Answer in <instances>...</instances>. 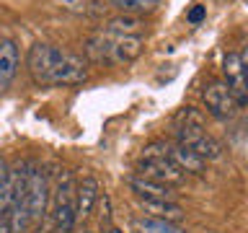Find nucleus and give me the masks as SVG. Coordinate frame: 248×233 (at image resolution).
<instances>
[{
  "instance_id": "6e6552de",
  "label": "nucleus",
  "mask_w": 248,
  "mask_h": 233,
  "mask_svg": "<svg viewBox=\"0 0 248 233\" xmlns=\"http://www.w3.org/2000/svg\"><path fill=\"white\" fill-rule=\"evenodd\" d=\"M222 73H225V83L235 99L238 109L248 104V88H246V78H243V62H240L238 52H228L222 60Z\"/></svg>"
},
{
  "instance_id": "f03ea898",
  "label": "nucleus",
  "mask_w": 248,
  "mask_h": 233,
  "mask_svg": "<svg viewBox=\"0 0 248 233\" xmlns=\"http://www.w3.org/2000/svg\"><path fill=\"white\" fill-rule=\"evenodd\" d=\"M91 60L96 62H111V65H124L142 54V39L140 36H114V34H96L88 39L85 47Z\"/></svg>"
},
{
  "instance_id": "9d476101",
  "label": "nucleus",
  "mask_w": 248,
  "mask_h": 233,
  "mask_svg": "<svg viewBox=\"0 0 248 233\" xmlns=\"http://www.w3.org/2000/svg\"><path fill=\"white\" fill-rule=\"evenodd\" d=\"M98 179L96 176H83V182L75 184V215L78 220H85L93 213V205L98 202Z\"/></svg>"
},
{
  "instance_id": "ddd939ff",
  "label": "nucleus",
  "mask_w": 248,
  "mask_h": 233,
  "mask_svg": "<svg viewBox=\"0 0 248 233\" xmlns=\"http://www.w3.org/2000/svg\"><path fill=\"white\" fill-rule=\"evenodd\" d=\"M140 207L147 213V217H158V220H168V223H176L184 217V207L166 200H140Z\"/></svg>"
},
{
  "instance_id": "f257e3e1",
  "label": "nucleus",
  "mask_w": 248,
  "mask_h": 233,
  "mask_svg": "<svg viewBox=\"0 0 248 233\" xmlns=\"http://www.w3.org/2000/svg\"><path fill=\"white\" fill-rule=\"evenodd\" d=\"M26 67L39 85H78L88 81V65L83 57L44 42H36L29 50Z\"/></svg>"
},
{
  "instance_id": "9b49d317",
  "label": "nucleus",
  "mask_w": 248,
  "mask_h": 233,
  "mask_svg": "<svg viewBox=\"0 0 248 233\" xmlns=\"http://www.w3.org/2000/svg\"><path fill=\"white\" fill-rule=\"evenodd\" d=\"M18 73V47L13 39H0V93L13 83Z\"/></svg>"
},
{
  "instance_id": "4468645a",
  "label": "nucleus",
  "mask_w": 248,
  "mask_h": 233,
  "mask_svg": "<svg viewBox=\"0 0 248 233\" xmlns=\"http://www.w3.org/2000/svg\"><path fill=\"white\" fill-rule=\"evenodd\" d=\"M145 29V21L140 16H114V18L106 21L104 31L106 34H114V36H135L137 31Z\"/></svg>"
},
{
  "instance_id": "39448f33",
  "label": "nucleus",
  "mask_w": 248,
  "mask_h": 233,
  "mask_svg": "<svg viewBox=\"0 0 248 233\" xmlns=\"http://www.w3.org/2000/svg\"><path fill=\"white\" fill-rule=\"evenodd\" d=\"M176 143L189 148L204 161H215L222 155V145L204 127H197V124H176Z\"/></svg>"
},
{
  "instance_id": "f8f14e48",
  "label": "nucleus",
  "mask_w": 248,
  "mask_h": 233,
  "mask_svg": "<svg viewBox=\"0 0 248 233\" xmlns=\"http://www.w3.org/2000/svg\"><path fill=\"white\" fill-rule=\"evenodd\" d=\"M129 189L137 194V200H166V202H173V192H170V186L166 184H158V182H150V179L145 176H129L127 179Z\"/></svg>"
},
{
  "instance_id": "dca6fc26",
  "label": "nucleus",
  "mask_w": 248,
  "mask_h": 233,
  "mask_svg": "<svg viewBox=\"0 0 248 233\" xmlns=\"http://www.w3.org/2000/svg\"><path fill=\"white\" fill-rule=\"evenodd\" d=\"M135 228H137V233H186L184 228H178L176 223L158 220V217H137Z\"/></svg>"
},
{
  "instance_id": "2eb2a0df",
  "label": "nucleus",
  "mask_w": 248,
  "mask_h": 233,
  "mask_svg": "<svg viewBox=\"0 0 248 233\" xmlns=\"http://www.w3.org/2000/svg\"><path fill=\"white\" fill-rule=\"evenodd\" d=\"M108 3L124 16H145V13L158 11L160 0H108Z\"/></svg>"
},
{
  "instance_id": "f3484780",
  "label": "nucleus",
  "mask_w": 248,
  "mask_h": 233,
  "mask_svg": "<svg viewBox=\"0 0 248 233\" xmlns=\"http://www.w3.org/2000/svg\"><path fill=\"white\" fill-rule=\"evenodd\" d=\"M176 124H197V127H204V116H202L194 106H184L181 112L176 114Z\"/></svg>"
},
{
  "instance_id": "412c9836",
  "label": "nucleus",
  "mask_w": 248,
  "mask_h": 233,
  "mask_svg": "<svg viewBox=\"0 0 248 233\" xmlns=\"http://www.w3.org/2000/svg\"><path fill=\"white\" fill-rule=\"evenodd\" d=\"M0 233H13L11 231V223H8L5 217H0Z\"/></svg>"
},
{
  "instance_id": "1a4fd4ad",
  "label": "nucleus",
  "mask_w": 248,
  "mask_h": 233,
  "mask_svg": "<svg viewBox=\"0 0 248 233\" xmlns=\"http://www.w3.org/2000/svg\"><path fill=\"white\" fill-rule=\"evenodd\" d=\"M166 155L170 161H173V166L181 171V174H191V176H202L207 168V161L199 158L197 153H191L189 148L178 145V143H166Z\"/></svg>"
},
{
  "instance_id": "0eeeda50",
  "label": "nucleus",
  "mask_w": 248,
  "mask_h": 233,
  "mask_svg": "<svg viewBox=\"0 0 248 233\" xmlns=\"http://www.w3.org/2000/svg\"><path fill=\"white\" fill-rule=\"evenodd\" d=\"M46 202H49V179H46L44 168L34 163L31 176H29V186H26V213H29V223H36L39 217L46 213Z\"/></svg>"
},
{
  "instance_id": "20e7f679",
  "label": "nucleus",
  "mask_w": 248,
  "mask_h": 233,
  "mask_svg": "<svg viewBox=\"0 0 248 233\" xmlns=\"http://www.w3.org/2000/svg\"><path fill=\"white\" fill-rule=\"evenodd\" d=\"M52 215H54V233H73L78 215H75V182L70 171H65L57 182Z\"/></svg>"
},
{
  "instance_id": "aec40b11",
  "label": "nucleus",
  "mask_w": 248,
  "mask_h": 233,
  "mask_svg": "<svg viewBox=\"0 0 248 233\" xmlns=\"http://www.w3.org/2000/svg\"><path fill=\"white\" fill-rule=\"evenodd\" d=\"M240 62H243V78H246V88H248V52L240 54Z\"/></svg>"
},
{
  "instance_id": "7ed1b4c3",
  "label": "nucleus",
  "mask_w": 248,
  "mask_h": 233,
  "mask_svg": "<svg viewBox=\"0 0 248 233\" xmlns=\"http://www.w3.org/2000/svg\"><path fill=\"white\" fill-rule=\"evenodd\" d=\"M137 176H145L150 182L166 184V186H178L184 184L186 174H181L173 161L166 155V143L158 140V143H150L147 148H142V158L137 163Z\"/></svg>"
},
{
  "instance_id": "6ab92c4d",
  "label": "nucleus",
  "mask_w": 248,
  "mask_h": 233,
  "mask_svg": "<svg viewBox=\"0 0 248 233\" xmlns=\"http://www.w3.org/2000/svg\"><path fill=\"white\" fill-rule=\"evenodd\" d=\"M8 168H11V166H8V161H5V158H0V186H3L5 176H8Z\"/></svg>"
},
{
  "instance_id": "423d86ee",
  "label": "nucleus",
  "mask_w": 248,
  "mask_h": 233,
  "mask_svg": "<svg viewBox=\"0 0 248 233\" xmlns=\"http://www.w3.org/2000/svg\"><path fill=\"white\" fill-rule=\"evenodd\" d=\"M202 101H204L207 112L212 114L215 119L225 122V119H232V116L238 114V104H235V99H232V93H230L225 81H212L209 85H204Z\"/></svg>"
},
{
  "instance_id": "a211bd4d",
  "label": "nucleus",
  "mask_w": 248,
  "mask_h": 233,
  "mask_svg": "<svg viewBox=\"0 0 248 233\" xmlns=\"http://www.w3.org/2000/svg\"><path fill=\"white\" fill-rule=\"evenodd\" d=\"M202 18H204V8H202V5L191 8V13H189V21H191V23H199Z\"/></svg>"
},
{
  "instance_id": "4be33fe9",
  "label": "nucleus",
  "mask_w": 248,
  "mask_h": 233,
  "mask_svg": "<svg viewBox=\"0 0 248 233\" xmlns=\"http://www.w3.org/2000/svg\"><path fill=\"white\" fill-rule=\"evenodd\" d=\"M106 233H122V231H119V228H108Z\"/></svg>"
}]
</instances>
